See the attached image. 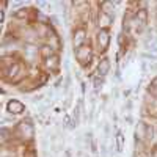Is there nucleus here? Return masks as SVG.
I'll return each instance as SVG.
<instances>
[{"mask_svg": "<svg viewBox=\"0 0 157 157\" xmlns=\"http://www.w3.org/2000/svg\"><path fill=\"white\" fill-rule=\"evenodd\" d=\"M91 58H93V50L90 44H85L75 50V60L82 64V66H90Z\"/></svg>", "mask_w": 157, "mask_h": 157, "instance_id": "nucleus-1", "label": "nucleus"}, {"mask_svg": "<svg viewBox=\"0 0 157 157\" xmlns=\"http://www.w3.org/2000/svg\"><path fill=\"white\" fill-rule=\"evenodd\" d=\"M17 135H19L22 140H25V141H30V140L33 138V135H35V127H33V124H32L30 120H24V121H21V123L17 124Z\"/></svg>", "mask_w": 157, "mask_h": 157, "instance_id": "nucleus-2", "label": "nucleus"}, {"mask_svg": "<svg viewBox=\"0 0 157 157\" xmlns=\"http://www.w3.org/2000/svg\"><path fill=\"white\" fill-rule=\"evenodd\" d=\"M109 44H110V32L109 29H101L99 33H98V47H99V52H107L109 49Z\"/></svg>", "mask_w": 157, "mask_h": 157, "instance_id": "nucleus-3", "label": "nucleus"}, {"mask_svg": "<svg viewBox=\"0 0 157 157\" xmlns=\"http://www.w3.org/2000/svg\"><path fill=\"white\" fill-rule=\"evenodd\" d=\"M3 74L10 77V80H11V82H19V78L22 77V66H21V63L11 64L8 69L3 71Z\"/></svg>", "mask_w": 157, "mask_h": 157, "instance_id": "nucleus-4", "label": "nucleus"}, {"mask_svg": "<svg viewBox=\"0 0 157 157\" xmlns=\"http://www.w3.org/2000/svg\"><path fill=\"white\" fill-rule=\"evenodd\" d=\"M86 44V30L85 29H77L74 32V36H72V46L74 49L77 50L78 47H82Z\"/></svg>", "mask_w": 157, "mask_h": 157, "instance_id": "nucleus-5", "label": "nucleus"}, {"mask_svg": "<svg viewBox=\"0 0 157 157\" xmlns=\"http://www.w3.org/2000/svg\"><path fill=\"white\" fill-rule=\"evenodd\" d=\"M24 110H25V105L17 99H10L6 102V112H10L11 115H21Z\"/></svg>", "mask_w": 157, "mask_h": 157, "instance_id": "nucleus-6", "label": "nucleus"}, {"mask_svg": "<svg viewBox=\"0 0 157 157\" xmlns=\"http://www.w3.org/2000/svg\"><path fill=\"white\" fill-rule=\"evenodd\" d=\"M44 66L49 71H52V72H58V69H60V58H58V55L55 54V55L46 58L44 60Z\"/></svg>", "mask_w": 157, "mask_h": 157, "instance_id": "nucleus-7", "label": "nucleus"}, {"mask_svg": "<svg viewBox=\"0 0 157 157\" xmlns=\"http://www.w3.org/2000/svg\"><path fill=\"white\" fill-rule=\"evenodd\" d=\"M110 71V60L109 58H102L99 63H98V75L104 77V75H107Z\"/></svg>", "mask_w": 157, "mask_h": 157, "instance_id": "nucleus-8", "label": "nucleus"}, {"mask_svg": "<svg viewBox=\"0 0 157 157\" xmlns=\"http://www.w3.org/2000/svg\"><path fill=\"white\" fill-rule=\"evenodd\" d=\"M146 134H148V124L146 123H138L137 124V127H135V135H137V138H146Z\"/></svg>", "mask_w": 157, "mask_h": 157, "instance_id": "nucleus-9", "label": "nucleus"}, {"mask_svg": "<svg viewBox=\"0 0 157 157\" xmlns=\"http://www.w3.org/2000/svg\"><path fill=\"white\" fill-rule=\"evenodd\" d=\"M110 24H112V14H109V13H105V11H101V14H99V25H102V29H107Z\"/></svg>", "mask_w": 157, "mask_h": 157, "instance_id": "nucleus-10", "label": "nucleus"}, {"mask_svg": "<svg viewBox=\"0 0 157 157\" xmlns=\"http://www.w3.org/2000/svg\"><path fill=\"white\" fill-rule=\"evenodd\" d=\"M39 55H41L43 60H46V58H49L52 55H55V50H54L52 46H43L41 49H39Z\"/></svg>", "mask_w": 157, "mask_h": 157, "instance_id": "nucleus-11", "label": "nucleus"}, {"mask_svg": "<svg viewBox=\"0 0 157 157\" xmlns=\"http://www.w3.org/2000/svg\"><path fill=\"white\" fill-rule=\"evenodd\" d=\"M146 49L151 52V54H154V55H157V39L155 38H148L146 39Z\"/></svg>", "mask_w": 157, "mask_h": 157, "instance_id": "nucleus-12", "label": "nucleus"}, {"mask_svg": "<svg viewBox=\"0 0 157 157\" xmlns=\"http://www.w3.org/2000/svg\"><path fill=\"white\" fill-rule=\"evenodd\" d=\"M115 140H116V151H118V152H121L123 148H124V134L121 132V130L116 134Z\"/></svg>", "mask_w": 157, "mask_h": 157, "instance_id": "nucleus-13", "label": "nucleus"}, {"mask_svg": "<svg viewBox=\"0 0 157 157\" xmlns=\"http://www.w3.org/2000/svg\"><path fill=\"white\" fill-rule=\"evenodd\" d=\"M30 11H32V10H29V8H19V10L14 13V17H16V19H25V17L30 14Z\"/></svg>", "mask_w": 157, "mask_h": 157, "instance_id": "nucleus-14", "label": "nucleus"}, {"mask_svg": "<svg viewBox=\"0 0 157 157\" xmlns=\"http://www.w3.org/2000/svg\"><path fill=\"white\" fill-rule=\"evenodd\" d=\"M0 135H2V143L8 141L10 140V130L6 127H2V130H0Z\"/></svg>", "mask_w": 157, "mask_h": 157, "instance_id": "nucleus-15", "label": "nucleus"}, {"mask_svg": "<svg viewBox=\"0 0 157 157\" xmlns=\"http://www.w3.org/2000/svg\"><path fill=\"white\" fill-rule=\"evenodd\" d=\"M24 157H36V151L33 149V146L25 148V151H24Z\"/></svg>", "mask_w": 157, "mask_h": 157, "instance_id": "nucleus-16", "label": "nucleus"}, {"mask_svg": "<svg viewBox=\"0 0 157 157\" xmlns=\"http://www.w3.org/2000/svg\"><path fill=\"white\" fill-rule=\"evenodd\" d=\"M154 138V127L151 124H148V134H146V140H152Z\"/></svg>", "mask_w": 157, "mask_h": 157, "instance_id": "nucleus-17", "label": "nucleus"}, {"mask_svg": "<svg viewBox=\"0 0 157 157\" xmlns=\"http://www.w3.org/2000/svg\"><path fill=\"white\" fill-rule=\"evenodd\" d=\"M149 90H157V77H154L151 83H149Z\"/></svg>", "mask_w": 157, "mask_h": 157, "instance_id": "nucleus-18", "label": "nucleus"}, {"mask_svg": "<svg viewBox=\"0 0 157 157\" xmlns=\"http://www.w3.org/2000/svg\"><path fill=\"white\" fill-rule=\"evenodd\" d=\"M151 157H157V146L152 148V151H151Z\"/></svg>", "mask_w": 157, "mask_h": 157, "instance_id": "nucleus-19", "label": "nucleus"}]
</instances>
